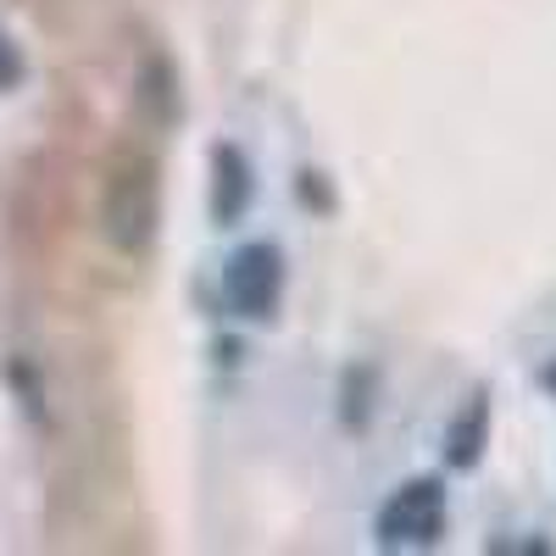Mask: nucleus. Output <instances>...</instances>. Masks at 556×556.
Listing matches in <instances>:
<instances>
[{"label": "nucleus", "instance_id": "obj_1", "mask_svg": "<svg viewBox=\"0 0 556 556\" xmlns=\"http://www.w3.org/2000/svg\"><path fill=\"white\" fill-rule=\"evenodd\" d=\"M374 534L384 551H429L440 545L445 534V484L440 479H406L384 495L379 518H374Z\"/></svg>", "mask_w": 556, "mask_h": 556}, {"label": "nucleus", "instance_id": "obj_2", "mask_svg": "<svg viewBox=\"0 0 556 556\" xmlns=\"http://www.w3.org/2000/svg\"><path fill=\"white\" fill-rule=\"evenodd\" d=\"M223 301L245 323H267L285 301V256L273 240H245L223 262Z\"/></svg>", "mask_w": 556, "mask_h": 556}, {"label": "nucleus", "instance_id": "obj_3", "mask_svg": "<svg viewBox=\"0 0 556 556\" xmlns=\"http://www.w3.org/2000/svg\"><path fill=\"white\" fill-rule=\"evenodd\" d=\"M251 195H256V178H251L245 151L217 146L212 151V217H217V228H235L251 212Z\"/></svg>", "mask_w": 556, "mask_h": 556}, {"label": "nucleus", "instance_id": "obj_4", "mask_svg": "<svg viewBox=\"0 0 556 556\" xmlns=\"http://www.w3.org/2000/svg\"><path fill=\"white\" fill-rule=\"evenodd\" d=\"M484 445H490V395H468V406L445 429V468H456V473L479 468Z\"/></svg>", "mask_w": 556, "mask_h": 556}, {"label": "nucleus", "instance_id": "obj_5", "mask_svg": "<svg viewBox=\"0 0 556 556\" xmlns=\"http://www.w3.org/2000/svg\"><path fill=\"white\" fill-rule=\"evenodd\" d=\"M540 384H545V390H551V395H556V356H551V362H545V367H540Z\"/></svg>", "mask_w": 556, "mask_h": 556}]
</instances>
